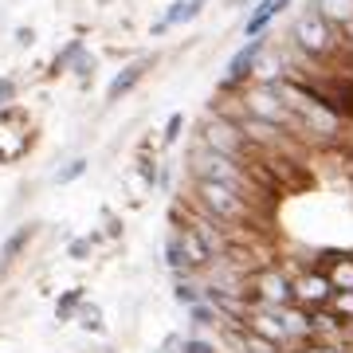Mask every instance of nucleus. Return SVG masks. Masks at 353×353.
I'll list each match as a JSON object with an SVG mask.
<instances>
[{"label":"nucleus","mask_w":353,"mask_h":353,"mask_svg":"<svg viewBox=\"0 0 353 353\" xmlns=\"http://www.w3.org/2000/svg\"><path fill=\"white\" fill-rule=\"evenodd\" d=\"M196 196H201V208L212 216L216 224H248L252 220V201H243L240 192L228 189V185L196 176Z\"/></svg>","instance_id":"f257e3e1"},{"label":"nucleus","mask_w":353,"mask_h":353,"mask_svg":"<svg viewBox=\"0 0 353 353\" xmlns=\"http://www.w3.org/2000/svg\"><path fill=\"white\" fill-rule=\"evenodd\" d=\"M294 39H299V48H303L310 59H326V55L338 51L334 28H330V20L318 12V8H306V12L299 16V24H294Z\"/></svg>","instance_id":"f03ea898"},{"label":"nucleus","mask_w":353,"mask_h":353,"mask_svg":"<svg viewBox=\"0 0 353 353\" xmlns=\"http://www.w3.org/2000/svg\"><path fill=\"white\" fill-rule=\"evenodd\" d=\"M248 299H252V306H294V283L275 267H263L259 275H252Z\"/></svg>","instance_id":"7ed1b4c3"},{"label":"nucleus","mask_w":353,"mask_h":353,"mask_svg":"<svg viewBox=\"0 0 353 353\" xmlns=\"http://www.w3.org/2000/svg\"><path fill=\"white\" fill-rule=\"evenodd\" d=\"M204 145L212 153H220V157H232V161H243L248 150H252V141L240 130V122H228V118H216V122L204 126Z\"/></svg>","instance_id":"20e7f679"},{"label":"nucleus","mask_w":353,"mask_h":353,"mask_svg":"<svg viewBox=\"0 0 353 353\" xmlns=\"http://www.w3.org/2000/svg\"><path fill=\"white\" fill-rule=\"evenodd\" d=\"M334 294H338V290H334L330 275H322V271H310V275H303L299 283H294V303L310 306V310L330 306V299H334Z\"/></svg>","instance_id":"39448f33"},{"label":"nucleus","mask_w":353,"mask_h":353,"mask_svg":"<svg viewBox=\"0 0 353 353\" xmlns=\"http://www.w3.org/2000/svg\"><path fill=\"white\" fill-rule=\"evenodd\" d=\"M259 51H263V36H255L248 39V48H240L236 55H232V63H228L224 79H220V87H236V83H243V79L255 71V59H259Z\"/></svg>","instance_id":"423d86ee"},{"label":"nucleus","mask_w":353,"mask_h":353,"mask_svg":"<svg viewBox=\"0 0 353 353\" xmlns=\"http://www.w3.org/2000/svg\"><path fill=\"white\" fill-rule=\"evenodd\" d=\"M153 67V59L145 55V59H138V63H130V67H122L118 75H114V83L106 87V102H118V99H126L130 90L138 87L141 79H145V71Z\"/></svg>","instance_id":"0eeeda50"},{"label":"nucleus","mask_w":353,"mask_h":353,"mask_svg":"<svg viewBox=\"0 0 353 353\" xmlns=\"http://www.w3.org/2000/svg\"><path fill=\"white\" fill-rule=\"evenodd\" d=\"M287 4H290V0H259V4H255V12L248 16V39L263 36V28L271 24V20H275Z\"/></svg>","instance_id":"6e6552de"},{"label":"nucleus","mask_w":353,"mask_h":353,"mask_svg":"<svg viewBox=\"0 0 353 353\" xmlns=\"http://www.w3.org/2000/svg\"><path fill=\"white\" fill-rule=\"evenodd\" d=\"M314 8H318L322 16H326L330 24L353 28V0H318Z\"/></svg>","instance_id":"1a4fd4ad"},{"label":"nucleus","mask_w":353,"mask_h":353,"mask_svg":"<svg viewBox=\"0 0 353 353\" xmlns=\"http://www.w3.org/2000/svg\"><path fill=\"white\" fill-rule=\"evenodd\" d=\"M330 283H334V290H353V259H338L330 271Z\"/></svg>","instance_id":"9d476101"},{"label":"nucleus","mask_w":353,"mask_h":353,"mask_svg":"<svg viewBox=\"0 0 353 353\" xmlns=\"http://www.w3.org/2000/svg\"><path fill=\"white\" fill-rule=\"evenodd\" d=\"M32 236H36V228H32V224H24V228H20V232L12 236V240L4 243V252H0V259H4V263H8V259H16V252H20V248H24V243L32 240Z\"/></svg>","instance_id":"9b49d317"},{"label":"nucleus","mask_w":353,"mask_h":353,"mask_svg":"<svg viewBox=\"0 0 353 353\" xmlns=\"http://www.w3.org/2000/svg\"><path fill=\"white\" fill-rule=\"evenodd\" d=\"M196 16V8H192V0H173V8H169V16H165V24H185V20H192Z\"/></svg>","instance_id":"f8f14e48"},{"label":"nucleus","mask_w":353,"mask_h":353,"mask_svg":"<svg viewBox=\"0 0 353 353\" xmlns=\"http://www.w3.org/2000/svg\"><path fill=\"white\" fill-rule=\"evenodd\" d=\"M165 255H169V267H173V271H181V267L189 271V259H185V243H181V236H173V240H169Z\"/></svg>","instance_id":"ddd939ff"},{"label":"nucleus","mask_w":353,"mask_h":353,"mask_svg":"<svg viewBox=\"0 0 353 353\" xmlns=\"http://www.w3.org/2000/svg\"><path fill=\"white\" fill-rule=\"evenodd\" d=\"M196 299H201V294H196V287L181 279V283H176V303H185V306H196Z\"/></svg>","instance_id":"4468645a"},{"label":"nucleus","mask_w":353,"mask_h":353,"mask_svg":"<svg viewBox=\"0 0 353 353\" xmlns=\"http://www.w3.org/2000/svg\"><path fill=\"white\" fill-rule=\"evenodd\" d=\"M181 126H185V114H173V118L165 122V141H176V138H181Z\"/></svg>","instance_id":"2eb2a0df"},{"label":"nucleus","mask_w":353,"mask_h":353,"mask_svg":"<svg viewBox=\"0 0 353 353\" xmlns=\"http://www.w3.org/2000/svg\"><path fill=\"white\" fill-rule=\"evenodd\" d=\"M83 169H87V161H71L63 169V173H59V185H67V181H75V176H83Z\"/></svg>","instance_id":"dca6fc26"},{"label":"nucleus","mask_w":353,"mask_h":353,"mask_svg":"<svg viewBox=\"0 0 353 353\" xmlns=\"http://www.w3.org/2000/svg\"><path fill=\"white\" fill-rule=\"evenodd\" d=\"M12 94H16V83H12V79H0V110L12 102Z\"/></svg>","instance_id":"f3484780"},{"label":"nucleus","mask_w":353,"mask_h":353,"mask_svg":"<svg viewBox=\"0 0 353 353\" xmlns=\"http://www.w3.org/2000/svg\"><path fill=\"white\" fill-rule=\"evenodd\" d=\"M185 353H216V345H208V341H201V338H189L185 341Z\"/></svg>","instance_id":"a211bd4d"},{"label":"nucleus","mask_w":353,"mask_h":353,"mask_svg":"<svg viewBox=\"0 0 353 353\" xmlns=\"http://www.w3.org/2000/svg\"><path fill=\"white\" fill-rule=\"evenodd\" d=\"M79 299H83V290H71V294H67L63 303H59V314H71V310L79 306Z\"/></svg>","instance_id":"6ab92c4d"},{"label":"nucleus","mask_w":353,"mask_h":353,"mask_svg":"<svg viewBox=\"0 0 353 353\" xmlns=\"http://www.w3.org/2000/svg\"><path fill=\"white\" fill-rule=\"evenodd\" d=\"M83 326H87V330H102L99 310H94V306H87V310H83Z\"/></svg>","instance_id":"aec40b11"},{"label":"nucleus","mask_w":353,"mask_h":353,"mask_svg":"<svg viewBox=\"0 0 353 353\" xmlns=\"http://www.w3.org/2000/svg\"><path fill=\"white\" fill-rule=\"evenodd\" d=\"M90 252V240H79L75 248H71V255H87Z\"/></svg>","instance_id":"412c9836"},{"label":"nucleus","mask_w":353,"mask_h":353,"mask_svg":"<svg viewBox=\"0 0 353 353\" xmlns=\"http://www.w3.org/2000/svg\"><path fill=\"white\" fill-rule=\"evenodd\" d=\"M192 8H196V12H201V8H204V0H192Z\"/></svg>","instance_id":"4be33fe9"}]
</instances>
